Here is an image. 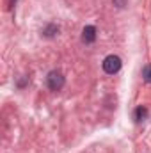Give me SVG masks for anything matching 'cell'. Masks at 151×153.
Instances as JSON below:
<instances>
[{
  "mask_svg": "<svg viewBox=\"0 0 151 153\" xmlns=\"http://www.w3.org/2000/svg\"><path fill=\"white\" fill-rule=\"evenodd\" d=\"M46 84L52 91H59L64 85V76H62L61 71H50L48 76H46Z\"/></svg>",
  "mask_w": 151,
  "mask_h": 153,
  "instance_id": "1",
  "label": "cell"
},
{
  "mask_svg": "<svg viewBox=\"0 0 151 153\" xmlns=\"http://www.w3.org/2000/svg\"><path fill=\"white\" fill-rule=\"evenodd\" d=\"M103 70H105V73H117L119 70H121V59L117 57V55H109V57H105V61H103Z\"/></svg>",
  "mask_w": 151,
  "mask_h": 153,
  "instance_id": "2",
  "label": "cell"
},
{
  "mask_svg": "<svg viewBox=\"0 0 151 153\" xmlns=\"http://www.w3.org/2000/svg\"><path fill=\"white\" fill-rule=\"evenodd\" d=\"M94 39H96V29L93 25H87L82 32V41L84 43H93Z\"/></svg>",
  "mask_w": 151,
  "mask_h": 153,
  "instance_id": "3",
  "label": "cell"
},
{
  "mask_svg": "<svg viewBox=\"0 0 151 153\" xmlns=\"http://www.w3.org/2000/svg\"><path fill=\"white\" fill-rule=\"evenodd\" d=\"M148 117V111H146V107H139L137 111H135V121H144Z\"/></svg>",
  "mask_w": 151,
  "mask_h": 153,
  "instance_id": "4",
  "label": "cell"
},
{
  "mask_svg": "<svg viewBox=\"0 0 151 153\" xmlns=\"http://www.w3.org/2000/svg\"><path fill=\"white\" fill-rule=\"evenodd\" d=\"M142 76H144V80L151 84V66H146L144 70H142Z\"/></svg>",
  "mask_w": 151,
  "mask_h": 153,
  "instance_id": "5",
  "label": "cell"
},
{
  "mask_svg": "<svg viewBox=\"0 0 151 153\" xmlns=\"http://www.w3.org/2000/svg\"><path fill=\"white\" fill-rule=\"evenodd\" d=\"M14 2H16V0H11V5H13V4H14Z\"/></svg>",
  "mask_w": 151,
  "mask_h": 153,
  "instance_id": "6",
  "label": "cell"
}]
</instances>
